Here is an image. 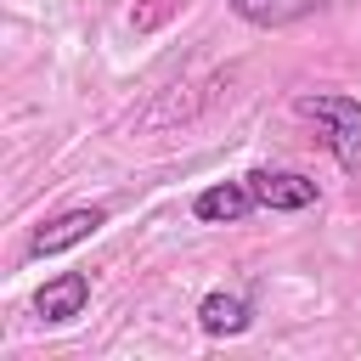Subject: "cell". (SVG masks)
Wrapping results in <instances>:
<instances>
[{
    "label": "cell",
    "mask_w": 361,
    "mask_h": 361,
    "mask_svg": "<svg viewBox=\"0 0 361 361\" xmlns=\"http://www.w3.org/2000/svg\"><path fill=\"white\" fill-rule=\"evenodd\" d=\"M85 305H90V276H85V271H62V276H51V282L34 293V316H39L45 327H62V322L85 316Z\"/></svg>",
    "instance_id": "277c9868"
},
{
    "label": "cell",
    "mask_w": 361,
    "mask_h": 361,
    "mask_svg": "<svg viewBox=\"0 0 361 361\" xmlns=\"http://www.w3.org/2000/svg\"><path fill=\"white\" fill-rule=\"evenodd\" d=\"M254 209H259V197H254V186H248V180H214V186H203V192L192 197V214H197V220H209V226L248 220Z\"/></svg>",
    "instance_id": "5b68a950"
},
{
    "label": "cell",
    "mask_w": 361,
    "mask_h": 361,
    "mask_svg": "<svg viewBox=\"0 0 361 361\" xmlns=\"http://www.w3.org/2000/svg\"><path fill=\"white\" fill-rule=\"evenodd\" d=\"M102 226H107V209H102V203H90V209H62V214H51L45 226H34V237H28V259H56V254L90 243Z\"/></svg>",
    "instance_id": "7a4b0ae2"
},
{
    "label": "cell",
    "mask_w": 361,
    "mask_h": 361,
    "mask_svg": "<svg viewBox=\"0 0 361 361\" xmlns=\"http://www.w3.org/2000/svg\"><path fill=\"white\" fill-rule=\"evenodd\" d=\"M243 23H254V28H288V23H299V17H310L322 0H226Z\"/></svg>",
    "instance_id": "52a82bcc"
},
{
    "label": "cell",
    "mask_w": 361,
    "mask_h": 361,
    "mask_svg": "<svg viewBox=\"0 0 361 361\" xmlns=\"http://www.w3.org/2000/svg\"><path fill=\"white\" fill-rule=\"evenodd\" d=\"M243 180L254 186L259 209H271V214H293V209H310L316 203V180L310 175H293V169H254Z\"/></svg>",
    "instance_id": "3957f363"
},
{
    "label": "cell",
    "mask_w": 361,
    "mask_h": 361,
    "mask_svg": "<svg viewBox=\"0 0 361 361\" xmlns=\"http://www.w3.org/2000/svg\"><path fill=\"white\" fill-rule=\"evenodd\" d=\"M197 327H203L209 338H237V333H248V327H254V305H248L243 293L214 288V293H203V299H197Z\"/></svg>",
    "instance_id": "8992f818"
},
{
    "label": "cell",
    "mask_w": 361,
    "mask_h": 361,
    "mask_svg": "<svg viewBox=\"0 0 361 361\" xmlns=\"http://www.w3.org/2000/svg\"><path fill=\"white\" fill-rule=\"evenodd\" d=\"M299 113L322 130L327 152L344 164V169H361V102L355 96H299Z\"/></svg>",
    "instance_id": "6da1fadb"
}]
</instances>
